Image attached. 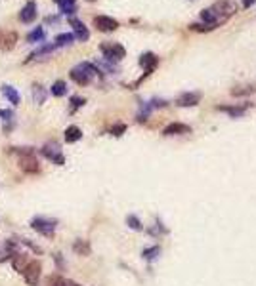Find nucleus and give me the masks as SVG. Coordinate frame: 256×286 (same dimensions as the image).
Instances as JSON below:
<instances>
[{
  "instance_id": "nucleus-1",
  "label": "nucleus",
  "mask_w": 256,
  "mask_h": 286,
  "mask_svg": "<svg viewBox=\"0 0 256 286\" xmlns=\"http://www.w3.org/2000/svg\"><path fill=\"white\" fill-rule=\"evenodd\" d=\"M235 12H237V8H235L233 2H230V0H220V2L212 4L210 8L201 12V19H203V23H207V25L218 27V25L226 23V19L232 18Z\"/></svg>"
},
{
  "instance_id": "nucleus-2",
  "label": "nucleus",
  "mask_w": 256,
  "mask_h": 286,
  "mask_svg": "<svg viewBox=\"0 0 256 286\" xmlns=\"http://www.w3.org/2000/svg\"><path fill=\"white\" fill-rule=\"evenodd\" d=\"M96 75H99V67L94 65V63H88V61H82V63H79L77 67H73L69 73L71 80H75L80 86L90 84Z\"/></svg>"
},
{
  "instance_id": "nucleus-3",
  "label": "nucleus",
  "mask_w": 256,
  "mask_h": 286,
  "mask_svg": "<svg viewBox=\"0 0 256 286\" xmlns=\"http://www.w3.org/2000/svg\"><path fill=\"white\" fill-rule=\"evenodd\" d=\"M14 151L20 154V168L25 174H39L40 172V164L35 156V151L29 147H14Z\"/></svg>"
},
{
  "instance_id": "nucleus-4",
  "label": "nucleus",
  "mask_w": 256,
  "mask_h": 286,
  "mask_svg": "<svg viewBox=\"0 0 256 286\" xmlns=\"http://www.w3.org/2000/svg\"><path fill=\"white\" fill-rule=\"evenodd\" d=\"M31 227H33L39 235L52 239V237H54V233H56V227H58V220L37 216V218H33V220H31Z\"/></svg>"
},
{
  "instance_id": "nucleus-5",
  "label": "nucleus",
  "mask_w": 256,
  "mask_h": 286,
  "mask_svg": "<svg viewBox=\"0 0 256 286\" xmlns=\"http://www.w3.org/2000/svg\"><path fill=\"white\" fill-rule=\"evenodd\" d=\"M99 52L103 54V57H105L109 63L120 61V59L126 56L124 46L118 44V42H103V44H99Z\"/></svg>"
},
{
  "instance_id": "nucleus-6",
  "label": "nucleus",
  "mask_w": 256,
  "mask_h": 286,
  "mask_svg": "<svg viewBox=\"0 0 256 286\" xmlns=\"http://www.w3.org/2000/svg\"><path fill=\"white\" fill-rule=\"evenodd\" d=\"M23 279L29 286H37L40 283V277H42V264L39 260H29L27 267L23 269Z\"/></svg>"
},
{
  "instance_id": "nucleus-7",
  "label": "nucleus",
  "mask_w": 256,
  "mask_h": 286,
  "mask_svg": "<svg viewBox=\"0 0 256 286\" xmlns=\"http://www.w3.org/2000/svg\"><path fill=\"white\" fill-rule=\"evenodd\" d=\"M40 153L44 154L48 160H52L54 164H58V166H61V164L65 162V158H63L61 149H59V145H58V143H46V145L40 149Z\"/></svg>"
},
{
  "instance_id": "nucleus-8",
  "label": "nucleus",
  "mask_w": 256,
  "mask_h": 286,
  "mask_svg": "<svg viewBox=\"0 0 256 286\" xmlns=\"http://www.w3.org/2000/svg\"><path fill=\"white\" fill-rule=\"evenodd\" d=\"M94 27L101 33H113L118 29V21L109 18V16H96L94 18Z\"/></svg>"
},
{
  "instance_id": "nucleus-9",
  "label": "nucleus",
  "mask_w": 256,
  "mask_h": 286,
  "mask_svg": "<svg viewBox=\"0 0 256 286\" xmlns=\"http://www.w3.org/2000/svg\"><path fill=\"white\" fill-rule=\"evenodd\" d=\"M39 18V10H37V2L35 0H29L23 6V10L20 12V21L25 23V25H31Z\"/></svg>"
},
{
  "instance_id": "nucleus-10",
  "label": "nucleus",
  "mask_w": 256,
  "mask_h": 286,
  "mask_svg": "<svg viewBox=\"0 0 256 286\" xmlns=\"http://www.w3.org/2000/svg\"><path fill=\"white\" fill-rule=\"evenodd\" d=\"M157 63H159V57L155 56V54H151V52H145V54H141V57H140V65L145 69V73H143V76H141L138 82H141L155 67H157Z\"/></svg>"
},
{
  "instance_id": "nucleus-11",
  "label": "nucleus",
  "mask_w": 256,
  "mask_h": 286,
  "mask_svg": "<svg viewBox=\"0 0 256 286\" xmlns=\"http://www.w3.org/2000/svg\"><path fill=\"white\" fill-rule=\"evenodd\" d=\"M199 101H201V94L199 92H184L176 99V105L178 107H195V105H199Z\"/></svg>"
},
{
  "instance_id": "nucleus-12",
  "label": "nucleus",
  "mask_w": 256,
  "mask_h": 286,
  "mask_svg": "<svg viewBox=\"0 0 256 286\" xmlns=\"http://www.w3.org/2000/svg\"><path fill=\"white\" fill-rule=\"evenodd\" d=\"M69 23H71V27H73V33H75V38H77V40H80V42H86V40L90 38V31L86 29V25L80 21V19H75V18H71Z\"/></svg>"
},
{
  "instance_id": "nucleus-13",
  "label": "nucleus",
  "mask_w": 256,
  "mask_h": 286,
  "mask_svg": "<svg viewBox=\"0 0 256 286\" xmlns=\"http://www.w3.org/2000/svg\"><path fill=\"white\" fill-rule=\"evenodd\" d=\"M18 33L16 31H0V50L4 52H10L16 42H18Z\"/></svg>"
},
{
  "instance_id": "nucleus-14",
  "label": "nucleus",
  "mask_w": 256,
  "mask_h": 286,
  "mask_svg": "<svg viewBox=\"0 0 256 286\" xmlns=\"http://www.w3.org/2000/svg\"><path fill=\"white\" fill-rule=\"evenodd\" d=\"M182 133H191V128L187 124H182V122H172L168 124L163 130V135L170 137V135H182Z\"/></svg>"
},
{
  "instance_id": "nucleus-15",
  "label": "nucleus",
  "mask_w": 256,
  "mask_h": 286,
  "mask_svg": "<svg viewBox=\"0 0 256 286\" xmlns=\"http://www.w3.org/2000/svg\"><path fill=\"white\" fill-rule=\"evenodd\" d=\"M249 105L251 103H245V105H218V111H224V113H228L230 116L235 118V116H243Z\"/></svg>"
},
{
  "instance_id": "nucleus-16",
  "label": "nucleus",
  "mask_w": 256,
  "mask_h": 286,
  "mask_svg": "<svg viewBox=\"0 0 256 286\" xmlns=\"http://www.w3.org/2000/svg\"><path fill=\"white\" fill-rule=\"evenodd\" d=\"M0 92L6 95V99L12 103V105H20L21 103V95L16 92V90L12 88V86H8V84H4L2 88H0Z\"/></svg>"
},
{
  "instance_id": "nucleus-17",
  "label": "nucleus",
  "mask_w": 256,
  "mask_h": 286,
  "mask_svg": "<svg viewBox=\"0 0 256 286\" xmlns=\"http://www.w3.org/2000/svg\"><path fill=\"white\" fill-rule=\"evenodd\" d=\"M59 6V12L65 16H73L77 12V0H56Z\"/></svg>"
},
{
  "instance_id": "nucleus-18",
  "label": "nucleus",
  "mask_w": 256,
  "mask_h": 286,
  "mask_svg": "<svg viewBox=\"0 0 256 286\" xmlns=\"http://www.w3.org/2000/svg\"><path fill=\"white\" fill-rule=\"evenodd\" d=\"M27 264H29L27 254H14V258H12V265H14V269H16L18 273H23V269L27 267Z\"/></svg>"
},
{
  "instance_id": "nucleus-19",
  "label": "nucleus",
  "mask_w": 256,
  "mask_h": 286,
  "mask_svg": "<svg viewBox=\"0 0 256 286\" xmlns=\"http://www.w3.org/2000/svg\"><path fill=\"white\" fill-rule=\"evenodd\" d=\"M63 137H65L67 143H77V141L82 137V130H80L79 126H69V128L65 130V135H63Z\"/></svg>"
},
{
  "instance_id": "nucleus-20",
  "label": "nucleus",
  "mask_w": 256,
  "mask_h": 286,
  "mask_svg": "<svg viewBox=\"0 0 256 286\" xmlns=\"http://www.w3.org/2000/svg\"><path fill=\"white\" fill-rule=\"evenodd\" d=\"M73 250L79 256H88L90 254V244H88V241H84V239H77V241L73 242Z\"/></svg>"
},
{
  "instance_id": "nucleus-21",
  "label": "nucleus",
  "mask_w": 256,
  "mask_h": 286,
  "mask_svg": "<svg viewBox=\"0 0 256 286\" xmlns=\"http://www.w3.org/2000/svg\"><path fill=\"white\" fill-rule=\"evenodd\" d=\"M33 99H35V103H39V105H42L44 101H46V88H42L40 84H33Z\"/></svg>"
},
{
  "instance_id": "nucleus-22",
  "label": "nucleus",
  "mask_w": 256,
  "mask_h": 286,
  "mask_svg": "<svg viewBox=\"0 0 256 286\" xmlns=\"http://www.w3.org/2000/svg\"><path fill=\"white\" fill-rule=\"evenodd\" d=\"M44 38H46V33H44L42 27H37L35 31H31V33L27 35V40H29V42H42Z\"/></svg>"
},
{
  "instance_id": "nucleus-23",
  "label": "nucleus",
  "mask_w": 256,
  "mask_h": 286,
  "mask_svg": "<svg viewBox=\"0 0 256 286\" xmlns=\"http://www.w3.org/2000/svg\"><path fill=\"white\" fill-rule=\"evenodd\" d=\"M50 92H52V95H56V97H61V95H65V94H67V84H65L63 80H56V82L52 84Z\"/></svg>"
},
{
  "instance_id": "nucleus-24",
  "label": "nucleus",
  "mask_w": 256,
  "mask_h": 286,
  "mask_svg": "<svg viewBox=\"0 0 256 286\" xmlns=\"http://www.w3.org/2000/svg\"><path fill=\"white\" fill-rule=\"evenodd\" d=\"M73 40H75V35H71V33H61V35L56 37L54 46H56V48H58V46H69V44H73Z\"/></svg>"
},
{
  "instance_id": "nucleus-25",
  "label": "nucleus",
  "mask_w": 256,
  "mask_h": 286,
  "mask_svg": "<svg viewBox=\"0 0 256 286\" xmlns=\"http://www.w3.org/2000/svg\"><path fill=\"white\" fill-rule=\"evenodd\" d=\"M61 281H63L61 275H50V277H46L42 283H39L37 286H61Z\"/></svg>"
},
{
  "instance_id": "nucleus-26",
  "label": "nucleus",
  "mask_w": 256,
  "mask_h": 286,
  "mask_svg": "<svg viewBox=\"0 0 256 286\" xmlns=\"http://www.w3.org/2000/svg\"><path fill=\"white\" fill-rule=\"evenodd\" d=\"M159 254H161V246H151V248H145V250L141 252V256H143L145 260H149V262L155 260Z\"/></svg>"
},
{
  "instance_id": "nucleus-27",
  "label": "nucleus",
  "mask_w": 256,
  "mask_h": 286,
  "mask_svg": "<svg viewBox=\"0 0 256 286\" xmlns=\"http://www.w3.org/2000/svg\"><path fill=\"white\" fill-rule=\"evenodd\" d=\"M84 103H86V99H84V97H80V95H73V97H71V109L69 111L71 113H75L77 109H80Z\"/></svg>"
},
{
  "instance_id": "nucleus-28",
  "label": "nucleus",
  "mask_w": 256,
  "mask_h": 286,
  "mask_svg": "<svg viewBox=\"0 0 256 286\" xmlns=\"http://www.w3.org/2000/svg\"><path fill=\"white\" fill-rule=\"evenodd\" d=\"M189 29H191V31H199V33H209V31L216 29V27L207 25V23H191V25H189Z\"/></svg>"
},
{
  "instance_id": "nucleus-29",
  "label": "nucleus",
  "mask_w": 256,
  "mask_h": 286,
  "mask_svg": "<svg viewBox=\"0 0 256 286\" xmlns=\"http://www.w3.org/2000/svg\"><path fill=\"white\" fill-rule=\"evenodd\" d=\"M126 225H128L130 229H134V231H141V229H143V227H141V221L138 220L136 216H132V214L126 218Z\"/></svg>"
},
{
  "instance_id": "nucleus-30",
  "label": "nucleus",
  "mask_w": 256,
  "mask_h": 286,
  "mask_svg": "<svg viewBox=\"0 0 256 286\" xmlns=\"http://www.w3.org/2000/svg\"><path fill=\"white\" fill-rule=\"evenodd\" d=\"M256 92V86H243V88H233L232 95H247V94H253Z\"/></svg>"
},
{
  "instance_id": "nucleus-31",
  "label": "nucleus",
  "mask_w": 256,
  "mask_h": 286,
  "mask_svg": "<svg viewBox=\"0 0 256 286\" xmlns=\"http://www.w3.org/2000/svg\"><path fill=\"white\" fill-rule=\"evenodd\" d=\"M124 132H126V124H115V126L111 128V133H113L115 137H118V135H122Z\"/></svg>"
},
{
  "instance_id": "nucleus-32",
  "label": "nucleus",
  "mask_w": 256,
  "mask_h": 286,
  "mask_svg": "<svg viewBox=\"0 0 256 286\" xmlns=\"http://www.w3.org/2000/svg\"><path fill=\"white\" fill-rule=\"evenodd\" d=\"M0 116H2L4 120H12V118H14V113H12V111H2L0 109Z\"/></svg>"
},
{
  "instance_id": "nucleus-33",
  "label": "nucleus",
  "mask_w": 256,
  "mask_h": 286,
  "mask_svg": "<svg viewBox=\"0 0 256 286\" xmlns=\"http://www.w3.org/2000/svg\"><path fill=\"white\" fill-rule=\"evenodd\" d=\"M54 258H56V264H58V267H59V269H61V271H63V260H61V258H59V254H56V256H54Z\"/></svg>"
},
{
  "instance_id": "nucleus-34",
  "label": "nucleus",
  "mask_w": 256,
  "mask_h": 286,
  "mask_svg": "<svg viewBox=\"0 0 256 286\" xmlns=\"http://www.w3.org/2000/svg\"><path fill=\"white\" fill-rule=\"evenodd\" d=\"M256 0H243V8H251Z\"/></svg>"
},
{
  "instance_id": "nucleus-35",
  "label": "nucleus",
  "mask_w": 256,
  "mask_h": 286,
  "mask_svg": "<svg viewBox=\"0 0 256 286\" xmlns=\"http://www.w3.org/2000/svg\"><path fill=\"white\" fill-rule=\"evenodd\" d=\"M88 2H92V0H88Z\"/></svg>"
}]
</instances>
